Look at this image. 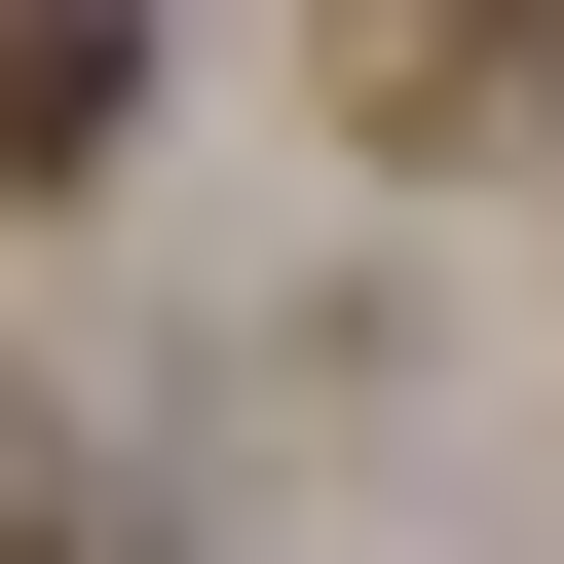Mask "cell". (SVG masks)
Masks as SVG:
<instances>
[{"label": "cell", "mask_w": 564, "mask_h": 564, "mask_svg": "<svg viewBox=\"0 0 564 564\" xmlns=\"http://www.w3.org/2000/svg\"><path fill=\"white\" fill-rule=\"evenodd\" d=\"M339 113L377 151H527L564 113V0H339Z\"/></svg>", "instance_id": "cell-1"}, {"label": "cell", "mask_w": 564, "mask_h": 564, "mask_svg": "<svg viewBox=\"0 0 564 564\" xmlns=\"http://www.w3.org/2000/svg\"><path fill=\"white\" fill-rule=\"evenodd\" d=\"M113 113H151V0H0V188H76Z\"/></svg>", "instance_id": "cell-2"}, {"label": "cell", "mask_w": 564, "mask_h": 564, "mask_svg": "<svg viewBox=\"0 0 564 564\" xmlns=\"http://www.w3.org/2000/svg\"><path fill=\"white\" fill-rule=\"evenodd\" d=\"M0 564H151V527H0Z\"/></svg>", "instance_id": "cell-3"}]
</instances>
